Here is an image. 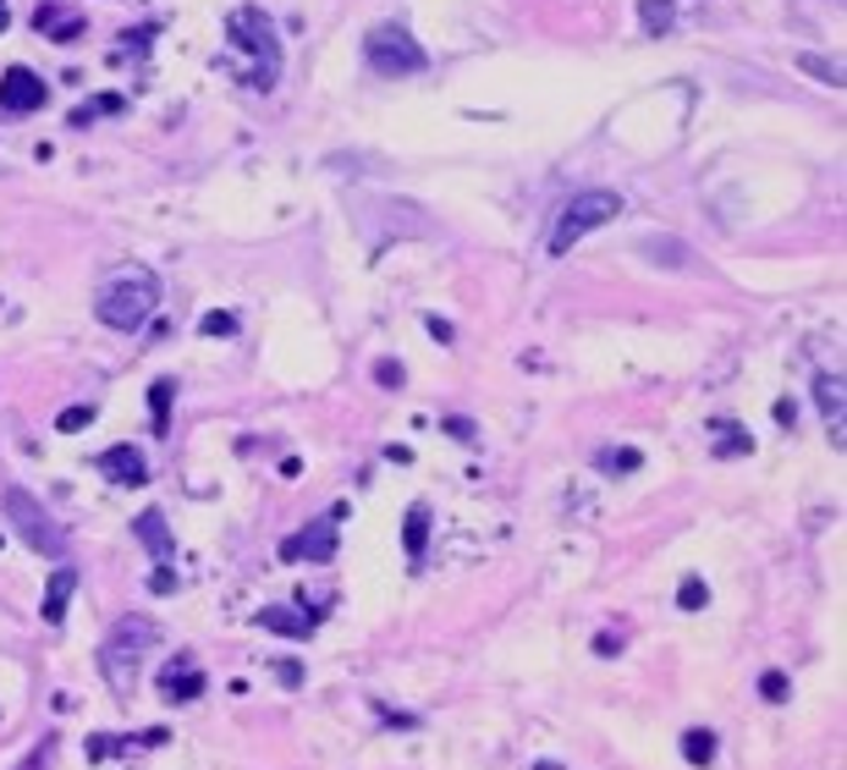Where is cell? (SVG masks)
Listing matches in <instances>:
<instances>
[{
	"label": "cell",
	"instance_id": "1",
	"mask_svg": "<svg viewBox=\"0 0 847 770\" xmlns=\"http://www.w3.org/2000/svg\"><path fill=\"white\" fill-rule=\"evenodd\" d=\"M155 644H160L155 616L127 611V616L111 622V633L100 638V671H105V682H111L116 699H133L138 693V677H144V660H149Z\"/></svg>",
	"mask_w": 847,
	"mask_h": 770
},
{
	"label": "cell",
	"instance_id": "2",
	"mask_svg": "<svg viewBox=\"0 0 847 770\" xmlns=\"http://www.w3.org/2000/svg\"><path fill=\"white\" fill-rule=\"evenodd\" d=\"M155 308H160V275L149 264H122L94 292V314L111 330H138V325L155 319Z\"/></svg>",
	"mask_w": 847,
	"mask_h": 770
},
{
	"label": "cell",
	"instance_id": "3",
	"mask_svg": "<svg viewBox=\"0 0 847 770\" xmlns=\"http://www.w3.org/2000/svg\"><path fill=\"white\" fill-rule=\"evenodd\" d=\"M226 34H231V50H242V56L253 61L242 83L259 89V94H270L275 78H281V39H275L270 12H259V7H237V12L226 18Z\"/></svg>",
	"mask_w": 847,
	"mask_h": 770
},
{
	"label": "cell",
	"instance_id": "4",
	"mask_svg": "<svg viewBox=\"0 0 847 770\" xmlns=\"http://www.w3.org/2000/svg\"><path fill=\"white\" fill-rule=\"evenodd\" d=\"M7 518H12L18 540H23L34 556H45V562H72V540H67V529L50 518V507H45L34 490L12 485V490H7Z\"/></svg>",
	"mask_w": 847,
	"mask_h": 770
},
{
	"label": "cell",
	"instance_id": "5",
	"mask_svg": "<svg viewBox=\"0 0 847 770\" xmlns=\"http://www.w3.org/2000/svg\"><path fill=\"white\" fill-rule=\"evenodd\" d=\"M617 215H622V193H611V188H584V193H573V199L562 204L556 226H551V253L562 259L567 248H578L589 231L611 226Z\"/></svg>",
	"mask_w": 847,
	"mask_h": 770
},
{
	"label": "cell",
	"instance_id": "6",
	"mask_svg": "<svg viewBox=\"0 0 847 770\" xmlns=\"http://www.w3.org/2000/svg\"><path fill=\"white\" fill-rule=\"evenodd\" d=\"M363 67L374 78H418L423 67H430V50H423L402 23H374L363 34Z\"/></svg>",
	"mask_w": 847,
	"mask_h": 770
},
{
	"label": "cell",
	"instance_id": "7",
	"mask_svg": "<svg viewBox=\"0 0 847 770\" xmlns=\"http://www.w3.org/2000/svg\"><path fill=\"white\" fill-rule=\"evenodd\" d=\"M341 518H347V507H330V512L308 518V523H303L297 534H286V540H281V562H292V567H303V562H314V567L336 562V540H341Z\"/></svg>",
	"mask_w": 847,
	"mask_h": 770
},
{
	"label": "cell",
	"instance_id": "8",
	"mask_svg": "<svg viewBox=\"0 0 847 770\" xmlns=\"http://www.w3.org/2000/svg\"><path fill=\"white\" fill-rule=\"evenodd\" d=\"M50 100V89L39 83V72L29 67H7V78H0V116H29Z\"/></svg>",
	"mask_w": 847,
	"mask_h": 770
},
{
	"label": "cell",
	"instance_id": "9",
	"mask_svg": "<svg viewBox=\"0 0 847 770\" xmlns=\"http://www.w3.org/2000/svg\"><path fill=\"white\" fill-rule=\"evenodd\" d=\"M325 622V605H314V611H292V605H264L259 611V627L264 633H281V638H292V644H303V638H314V627Z\"/></svg>",
	"mask_w": 847,
	"mask_h": 770
},
{
	"label": "cell",
	"instance_id": "10",
	"mask_svg": "<svg viewBox=\"0 0 847 770\" xmlns=\"http://www.w3.org/2000/svg\"><path fill=\"white\" fill-rule=\"evenodd\" d=\"M204 688H210V682H204V671H199L188 655H171V666L160 671V699H166V704H193Z\"/></svg>",
	"mask_w": 847,
	"mask_h": 770
},
{
	"label": "cell",
	"instance_id": "11",
	"mask_svg": "<svg viewBox=\"0 0 847 770\" xmlns=\"http://www.w3.org/2000/svg\"><path fill=\"white\" fill-rule=\"evenodd\" d=\"M94 468H100L111 485H149V463H144L138 446H111V452L94 457Z\"/></svg>",
	"mask_w": 847,
	"mask_h": 770
},
{
	"label": "cell",
	"instance_id": "12",
	"mask_svg": "<svg viewBox=\"0 0 847 770\" xmlns=\"http://www.w3.org/2000/svg\"><path fill=\"white\" fill-rule=\"evenodd\" d=\"M72 595H78V567H72V562H61V567L50 573V584H45V600H39V616H45V627H61V622H67V605H72Z\"/></svg>",
	"mask_w": 847,
	"mask_h": 770
},
{
	"label": "cell",
	"instance_id": "13",
	"mask_svg": "<svg viewBox=\"0 0 847 770\" xmlns=\"http://www.w3.org/2000/svg\"><path fill=\"white\" fill-rule=\"evenodd\" d=\"M133 534H138V545H144L160 567H171V551H177V545H171L166 512H155V507H149V512H138V518H133Z\"/></svg>",
	"mask_w": 847,
	"mask_h": 770
},
{
	"label": "cell",
	"instance_id": "14",
	"mask_svg": "<svg viewBox=\"0 0 847 770\" xmlns=\"http://www.w3.org/2000/svg\"><path fill=\"white\" fill-rule=\"evenodd\" d=\"M814 408L831 424V441L842 446V374H814Z\"/></svg>",
	"mask_w": 847,
	"mask_h": 770
},
{
	"label": "cell",
	"instance_id": "15",
	"mask_svg": "<svg viewBox=\"0 0 847 770\" xmlns=\"http://www.w3.org/2000/svg\"><path fill=\"white\" fill-rule=\"evenodd\" d=\"M34 29H39L45 39L67 45V39H78V34H83V18H72V12H61V7H56V0H45V7L34 12Z\"/></svg>",
	"mask_w": 847,
	"mask_h": 770
},
{
	"label": "cell",
	"instance_id": "16",
	"mask_svg": "<svg viewBox=\"0 0 847 770\" xmlns=\"http://www.w3.org/2000/svg\"><path fill=\"white\" fill-rule=\"evenodd\" d=\"M402 551H407L413 562H423V551H430V507H423V501H413V507H407V523H402Z\"/></svg>",
	"mask_w": 847,
	"mask_h": 770
},
{
	"label": "cell",
	"instance_id": "17",
	"mask_svg": "<svg viewBox=\"0 0 847 770\" xmlns=\"http://www.w3.org/2000/svg\"><path fill=\"white\" fill-rule=\"evenodd\" d=\"M639 253H644L650 264H666V270H688V248H682L677 237H644V242H639Z\"/></svg>",
	"mask_w": 847,
	"mask_h": 770
},
{
	"label": "cell",
	"instance_id": "18",
	"mask_svg": "<svg viewBox=\"0 0 847 770\" xmlns=\"http://www.w3.org/2000/svg\"><path fill=\"white\" fill-rule=\"evenodd\" d=\"M171 403H177V380H155V385H149V414H155V435H171Z\"/></svg>",
	"mask_w": 847,
	"mask_h": 770
},
{
	"label": "cell",
	"instance_id": "19",
	"mask_svg": "<svg viewBox=\"0 0 847 770\" xmlns=\"http://www.w3.org/2000/svg\"><path fill=\"white\" fill-rule=\"evenodd\" d=\"M710 441H715V457H748V452H754V441H748L737 424H726V419L710 424Z\"/></svg>",
	"mask_w": 847,
	"mask_h": 770
},
{
	"label": "cell",
	"instance_id": "20",
	"mask_svg": "<svg viewBox=\"0 0 847 770\" xmlns=\"http://www.w3.org/2000/svg\"><path fill=\"white\" fill-rule=\"evenodd\" d=\"M682 759L688 765H715V732L710 726H688L682 732Z\"/></svg>",
	"mask_w": 847,
	"mask_h": 770
},
{
	"label": "cell",
	"instance_id": "21",
	"mask_svg": "<svg viewBox=\"0 0 847 770\" xmlns=\"http://www.w3.org/2000/svg\"><path fill=\"white\" fill-rule=\"evenodd\" d=\"M122 111H127V100H122V94H100V100L78 105V111L67 116V127H89L94 116H122Z\"/></svg>",
	"mask_w": 847,
	"mask_h": 770
},
{
	"label": "cell",
	"instance_id": "22",
	"mask_svg": "<svg viewBox=\"0 0 847 770\" xmlns=\"http://www.w3.org/2000/svg\"><path fill=\"white\" fill-rule=\"evenodd\" d=\"M671 0H639V23H644V34H671Z\"/></svg>",
	"mask_w": 847,
	"mask_h": 770
},
{
	"label": "cell",
	"instance_id": "23",
	"mask_svg": "<svg viewBox=\"0 0 847 770\" xmlns=\"http://www.w3.org/2000/svg\"><path fill=\"white\" fill-rule=\"evenodd\" d=\"M798 72H809L814 83H831V89H842V61H825V56H798Z\"/></svg>",
	"mask_w": 847,
	"mask_h": 770
},
{
	"label": "cell",
	"instance_id": "24",
	"mask_svg": "<svg viewBox=\"0 0 847 770\" xmlns=\"http://www.w3.org/2000/svg\"><path fill=\"white\" fill-rule=\"evenodd\" d=\"M677 605H682V611H704V605H710V584L688 573V578L677 584Z\"/></svg>",
	"mask_w": 847,
	"mask_h": 770
},
{
	"label": "cell",
	"instance_id": "25",
	"mask_svg": "<svg viewBox=\"0 0 847 770\" xmlns=\"http://www.w3.org/2000/svg\"><path fill=\"white\" fill-rule=\"evenodd\" d=\"M83 424H94V403H83V408H67V414L56 419V430H61V435H78Z\"/></svg>",
	"mask_w": 847,
	"mask_h": 770
},
{
	"label": "cell",
	"instance_id": "26",
	"mask_svg": "<svg viewBox=\"0 0 847 770\" xmlns=\"http://www.w3.org/2000/svg\"><path fill=\"white\" fill-rule=\"evenodd\" d=\"M374 380L385 385V392H402V380H407V369H402L396 358H380V363H374Z\"/></svg>",
	"mask_w": 847,
	"mask_h": 770
},
{
	"label": "cell",
	"instance_id": "27",
	"mask_svg": "<svg viewBox=\"0 0 847 770\" xmlns=\"http://www.w3.org/2000/svg\"><path fill=\"white\" fill-rule=\"evenodd\" d=\"M595 463H600V468H622V474H628V468H639V463H644V457H639V452H633V446H617V452H600V457H595Z\"/></svg>",
	"mask_w": 847,
	"mask_h": 770
},
{
	"label": "cell",
	"instance_id": "28",
	"mask_svg": "<svg viewBox=\"0 0 847 770\" xmlns=\"http://www.w3.org/2000/svg\"><path fill=\"white\" fill-rule=\"evenodd\" d=\"M199 330H204V336H237V314H204Z\"/></svg>",
	"mask_w": 847,
	"mask_h": 770
},
{
	"label": "cell",
	"instance_id": "29",
	"mask_svg": "<svg viewBox=\"0 0 847 770\" xmlns=\"http://www.w3.org/2000/svg\"><path fill=\"white\" fill-rule=\"evenodd\" d=\"M50 759H56V737H39V748H34L18 770H50Z\"/></svg>",
	"mask_w": 847,
	"mask_h": 770
},
{
	"label": "cell",
	"instance_id": "30",
	"mask_svg": "<svg viewBox=\"0 0 847 770\" xmlns=\"http://www.w3.org/2000/svg\"><path fill=\"white\" fill-rule=\"evenodd\" d=\"M759 699L781 704V699H787V677H781V671H765V677H759Z\"/></svg>",
	"mask_w": 847,
	"mask_h": 770
},
{
	"label": "cell",
	"instance_id": "31",
	"mask_svg": "<svg viewBox=\"0 0 847 770\" xmlns=\"http://www.w3.org/2000/svg\"><path fill=\"white\" fill-rule=\"evenodd\" d=\"M275 677H281L286 688H303V666H297V660H275Z\"/></svg>",
	"mask_w": 847,
	"mask_h": 770
},
{
	"label": "cell",
	"instance_id": "32",
	"mask_svg": "<svg viewBox=\"0 0 847 770\" xmlns=\"http://www.w3.org/2000/svg\"><path fill=\"white\" fill-rule=\"evenodd\" d=\"M149 589H155V595H171V589H177V573H171V567H155Z\"/></svg>",
	"mask_w": 847,
	"mask_h": 770
},
{
	"label": "cell",
	"instance_id": "33",
	"mask_svg": "<svg viewBox=\"0 0 847 770\" xmlns=\"http://www.w3.org/2000/svg\"><path fill=\"white\" fill-rule=\"evenodd\" d=\"M447 430H452V441H474V424L468 419H447Z\"/></svg>",
	"mask_w": 847,
	"mask_h": 770
},
{
	"label": "cell",
	"instance_id": "34",
	"mask_svg": "<svg viewBox=\"0 0 847 770\" xmlns=\"http://www.w3.org/2000/svg\"><path fill=\"white\" fill-rule=\"evenodd\" d=\"M12 23V7H7V0H0V29H7Z\"/></svg>",
	"mask_w": 847,
	"mask_h": 770
}]
</instances>
